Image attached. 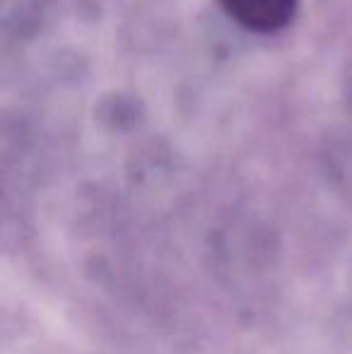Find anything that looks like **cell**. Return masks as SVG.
Wrapping results in <instances>:
<instances>
[{
  "label": "cell",
  "mask_w": 352,
  "mask_h": 354,
  "mask_svg": "<svg viewBox=\"0 0 352 354\" xmlns=\"http://www.w3.org/2000/svg\"><path fill=\"white\" fill-rule=\"evenodd\" d=\"M225 12L249 32H277L295 17L297 0H220Z\"/></svg>",
  "instance_id": "6da1fadb"
}]
</instances>
